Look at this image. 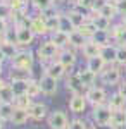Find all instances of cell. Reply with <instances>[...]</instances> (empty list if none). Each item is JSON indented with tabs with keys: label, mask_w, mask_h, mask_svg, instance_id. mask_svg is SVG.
Masks as SVG:
<instances>
[{
	"label": "cell",
	"mask_w": 126,
	"mask_h": 129,
	"mask_svg": "<svg viewBox=\"0 0 126 129\" xmlns=\"http://www.w3.org/2000/svg\"><path fill=\"white\" fill-rule=\"evenodd\" d=\"M93 120L97 122V126L107 127L111 126V120H112V110L109 109L107 105H100V107H93Z\"/></svg>",
	"instance_id": "6da1fadb"
},
{
	"label": "cell",
	"mask_w": 126,
	"mask_h": 129,
	"mask_svg": "<svg viewBox=\"0 0 126 129\" xmlns=\"http://www.w3.org/2000/svg\"><path fill=\"white\" fill-rule=\"evenodd\" d=\"M59 53H60V52H59V47L52 40L43 41V43L40 45V48H38L40 60H43V62H47V60H52V62H54V59L57 57Z\"/></svg>",
	"instance_id": "7a4b0ae2"
},
{
	"label": "cell",
	"mask_w": 126,
	"mask_h": 129,
	"mask_svg": "<svg viewBox=\"0 0 126 129\" xmlns=\"http://www.w3.org/2000/svg\"><path fill=\"white\" fill-rule=\"evenodd\" d=\"M85 96H87V102H90L93 107H100V105H106L107 102V93L104 88H100V86H93V88H90L85 93Z\"/></svg>",
	"instance_id": "3957f363"
},
{
	"label": "cell",
	"mask_w": 126,
	"mask_h": 129,
	"mask_svg": "<svg viewBox=\"0 0 126 129\" xmlns=\"http://www.w3.org/2000/svg\"><path fill=\"white\" fill-rule=\"evenodd\" d=\"M49 126L50 129H68L69 126V120H68V115L64 114V112H60V110H55V112H52L49 115Z\"/></svg>",
	"instance_id": "277c9868"
},
{
	"label": "cell",
	"mask_w": 126,
	"mask_h": 129,
	"mask_svg": "<svg viewBox=\"0 0 126 129\" xmlns=\"http://www.w3.org/2000/svg\"><path fill=\"white\" fill-rule=\"evenodd\" d=\"M33 66V55L28 50H21L16 53V57L12 59V67H24V69H31Z\"/></svg>",
	"instance_id": "5b68a950"
},
{
	"label": "cell",
	"mask_w": 126,
	"mask_h": 129,
	"mask_svg": "<svg viewBox=\"0 0 126 129\" xmlns=\"http://www.w3.org/2000/svg\"><path fill=\"white\" fill-rule=\"evenodd\" d=\"M35 38V33L29 29V26H19L16 29V45L21 47H28Z\"/></svg>",
	"instance_id": "8992f818"
},
{
	"label": "cell",
	"mask_w": 126,
	"mask_h": 129,
	"mask_svg": "<svg viewBox=\"0 0 126 129\" xmlns=\"http://www.w3.org/2000/svg\"><path fill=\"white\" fill-rule=\"evenodd\" d=\"M100 78L104 81V84H109V86H116L119 84V81H121V71L119 67H107L102 74H100Z\"/></svg>",
	"instance_id": "52a82bcc"
},
{
	"label": "cell",
	"mask_w": 126,
	"mask_h": 129,
	"mask_svg": "<svg viewBox=\"0 0 126 129\" xmlns=\"http://www.w3.org/2000/svg\"><path fill=\"white\" fill-rule=\"evenodd\" d=\"M9 78L12 83H17V81L28 83L33 79V72H31V69H24V67H12Z\"/></svg>",
	"instance_id": "ba28073f"
},
{
	"label": "cell",
	"mask_w": 126,
	"mask_h": 129,
	"mask_svg": "<svg viewBox=\"0 0 126 129\" xmlns=\"http://www.w3.org/2000/svg\"><path fill=\"white\" fill-rule=\"evenodd\" d=\"M87 109V96L85 95H73L69 100V110L73 114H81Z\"/></svg>",
	"instance_id": "9c48e42d"
},
{
	"label": "cell",
	"mask_w": 126,
	"mask_h": 129,
	"mask_svg": "<svg viewBox=\"0 0 126 129\" xmlns=\"http://www.w3.org/2000/svg\"><path fill=\"white\" fill-rule=\"evenodd\" d=\"M64 72H66V67H64L59 60L50 62L49 66L45 67V76H50V78H54V79H60V78L64 76Z\"/></svg>",
	"instance_id": "30bf717a"
},
{
	"label": "cell",
	"mask_w": 126,
	"mask_h": 129,
	"mask_svg": "<svg viewBox=\"0 0 126 129\" xmlns=\"http://www.w3.org/2000/svg\"><path fill=\"white\" fill-rule=\"evenodd\" d=\"M81 50H83V55L87 59H95V57H100V53H102V47L93 40H88Z\"/></svg>",
	"instance_id": "8fae6325"
},
{
	"label": "cell",
	"mask_w": 126,
	"mask_h": 129,
	"mask_svg": "<svg viewBox=\"0 0 126 129\" xmlns=\"http://www.w3.org/2000/svg\"><path fill=\"white\" fill-rule=\"evenodd\" d=\"M38 83H40V88H41V93H45V95H54L57 91V79H54L50 76L43 74Z\"/></svg>",
	"instance_id": "7c38bea8"
},
{
	"label": "cell",
	"mask_w": 126,
	"mask_h": 129,
	"mask_svg": "<svg viewBox=\"0 0 126 129\" xmlns=\"http://www.w3.org/2000/svg\"><path fill=\"white\" fill-rule=\"evenodd\" d=\"M59 62L66 67V71L68 69H73V66L76 64V53L73 52V50H64V52H60L59 53Z\"/></svg>",
	"instance_id": "4fadbf2b"
},
{
	"label": "cell",
	"mask_w": 126,
	"mask_h": 129,
	"mask_svg": "<svg viewBox=\"0 0 126 129\" xmlns=\"http://www.w3.org/2000/svg\"><path fill=\"white\" fill-rule=\"evenodd\" d=\"M79 79H81V84H83V88H93V84H95V81H97V74L95 72H92V71H88L87 67L85 69H81L79 72Z\"/></svg>",
	"instance_id": "5bb4252c"
},
{
	"label": "cell",
	"mask_w": 126,
	"mask_h": 129,
	"mask_svg": "<svg viewBox=\"0 0 126 129\" xmlns=\"http://www.w3.org/2000/svg\"><path fill=\"white\" fill-rule=\"evenodd\" d=\"M29 29L33 31L35 35H47L49 29H47V24H45V19L38 16V17H33L29 21Z\"/></svg>",
	"instance_id": "9a60e30c"
},
{
	"label": "cell",
	"mask_w": 126,
	"mask_h": 129,
	"mask_svg": "<svg viewBox=\"0 0 126 129\" xmlns=\"http://www.w3.org/2000/svg\"><path fill=\"white\" fill-rule=\"evenodd\" d=\"M97 12L100 14V16H104V17H107V19H111V21H112V19H114V17L117 16L116 5H114V4H112L111 0H106V2H104V4H102V5L98 7Z\"/></svg>",
	"instance_id": "2e32d148"
},
{
	"label": "cell",
	"mask_w": 126,
	"mask_h": 129,
	"mask_svg": "<svg viewBox=\"0 0 126 129\" xmlns=\"http://www.w3.org/2000/svg\"><path fill=\"white\" fill-rule=\"evenodd\" d=\"M107 107L112 110V112H114V110H124L126 109V98L121 95V93H117V91H116V93L109 98Z\"/></svg>",
	"instance_id": "e0dca14e"
},
{
	"label": "cell",
	"mask_w": 126,
	"mask_h": 129,
	"mask_svg": "<svg viewBox=\"0 0 126 129\" xmlns=\"http://www.w3.org/2000/svg\"><path fill=\"white\" fill-rule=\"evenodd\" d=\"M92 24L95 26V29L97 31H111V19H107L104 16H100V14H95V16H92Z\"/></svg>",
	"instance_id": "ac0fdd59"
},
{
	"label": "cell",
	"mask_w": 126,
	"mask_h": 129,
	"mask_svg": "<svg viewBox=\"0 0 126 129\" xmlns=\"http://www.w3.org/2000/svg\"><path fill=\"white\" fill-rule=\"evenodd\" d=\"M29 117L35 120H41L47 117V105H43V103H33L31 107H29Z\"/></svg>",
	"instance_id": "d6986e66"
},
{
	"label": "cell",
	"mask_w": 126,
	"mask_h": 129,
	"mask_svg": "<svg viewBox=\"0 0 126 129\" xmlns=\"http://www.w3.org/2000/svg\"><path fill=\"white\" fill-rule=\"evenodd\" d=\"M100 57L106 60V64H114L116 62V57H117V47L114 45H106V47H102V53H100Z\"/></svg>",
	"instance_id": "ffe728a7"
},
{
	"label": "cell",
	"mask_w": 126,
	"mask_h": 129,
	"mask_svg": "<svg viewBox=\"0 0 126 129\" xmlns=\"http://www.w3.org/2000/svg\"><path fill=\"white\" fill-rule=\"evenodd\" d=\"M106 60L102 57H95V59H88V64H87V69L95 72V74H102L106 71Z\"/></svg>",
	"instance_id": "44dd1931"
},
{
	"label": "cell",
	"mask_w": 126,
	"mask_h": 129,
	"mask_svg": "<svg viewBox=\"0 0 126 129\" xmlns=\"http://www.w3.org/2000/svg\"><path fill=\"white\" fill-rule=\"evenodd\" d=\"M109 35H111V40H116V41H119V43L126 45V28L123 24L112 26L111 31H109Z\"/></svg>",
	"instance_id": "7402d4cb"
},
{
	"label": "cell",
	"mask_w": 126,
	"mask_h": 129,
	"mask_svg": "<svg viewBox=\"0 0 126 129\" xmlns=\"http://www.w3.org/2000/svg\"><path fill=\"white\" fill-rule=\"evenodd\" d=\"M68 17H69V21L73 22V26H74L76 29H79L85 22L90 21L87 16H83V12H81V10H71V12H68Z\"/></svg>",
	"instance_id": "603a6c76"
},
{
	"label": "cell",
	"mask_w": 126,
	"mask_h": 129,
	"mask_svg": "<svg viewBox=\"0 0 126 129\" xmlns=\"http://www.w3.org/2000/svg\"><path fill=\"white\" fill-rule=\"evenodd\" d=\"M68 89L73 91L74 95H81V89H83V84H81V79H79V74H71L68 78Z\"/></svg>",
	"instance_id": "cb8c5ba5"
},
{
	"label": "cell",
	"mask_w": 126,
	"mask_h": 129,
	"mask_svg": "<svg viewBox=\"0 0 126 129\" xmlns=\"http://www.w3.org/2000/svg\"><path fill=\"white\" fill-rule=\"evenodd\" d=\"M28 117H29V112H28V110L16 109V110H14V114H12L10 122H12L14 126H23V124H26V122H28Z\"/></svg>",
	"instance_id": "d4e9b609"
},
{
	"label": "cell",
	"mask_w": 126,
	"mask_h": 129,
	"mask_svg": "<svg viewBox=\"0 0 126 129\" xmlns=\"http://www.w3.org/2000/svg\"><path fill=\"white\" fill-rule=\"evenodd\" d=\"M50 40L54 41V43L59 47V50H60V48H64V47H68V45H69V33L57 31V33H54V35H52V38H50Z\"/></svg>",
	"instance_id": "484cf974"
},
{
	"label": "cell",
	"mask_w": 126,
	"mask_h": 129,
	"mask_svg": "<svg viewBox=\"0 0 126 129\" xmlns=\"http://www.w3.org/2000/svg\"><path fill=\"white\" fill-rule=\"evenodd\" d=\"M87 41H88V40H87V38H85V36H83V35H81L78 29L73 31V33L69 35V45H73L74 48H83V45H85Z\"/></svg>",
	"instance_id": "4316f807"
},
{
	"label": "cell",
	"mask_w": 126,
	"mask_h": 129,
	"mask_svg": "<svg viewBox=\"0 0 126 129\" xmlns=\"http://www.w3.org/2000/svg\"><path fill=\"white\" fill-rule=\"evenodd\" d=\"M31 105H33L31 96H28L26 93H24V95H19V96H16V98H14V107H16V109L29 110V107H31Z\"/></svg>",
	"instance_id": "83f0119b"
},
{
	"label": "cell",
	"mask_w": 126,
	"mask_h": 129,
	"mask_svg": "<svg viewBox=\"0 0 126 129\" xmlns=\"http://www.w3.org/2000/svg\"><path fill=\"white\" fill-rule=\"evenodd\" d=\"M45 24H47V29H49V33H57V31H60V14H57V16H52V17H47L45 19Z\"/></svg>",
	"instance_id": "f1b7e54d"
},
{
	"label": "cell",
	"mask_w": 126,
	"mask_h": 129,
	"mask_svg": "<svg viewBox=\"0 0 126 129\" xmlns=\"http://www.w3.org/2000/svg\"><path fill=\"white\" fill-rule=\"evenodd\" d=\"M14 103H9V102H4L2 105H0V117L4 120H10L12 119V114H14Z\"/></svg>",
	"instance_id": "f546056e"
},
{
	"label": "cell",
	"mask_w": 126,
	"mask_h": 129,
	"mask_svg": "<svg viewBox=\"0 0 126 129\" xmlns=\"http://www.w3.org/2000/svg\"><path fill=\"white\" fill-rule=\"evenodd\" d=\"M0 50H2V53L5 55V59H14L16 57V53H17V50L14 47V43H9V41H4L2 45H0Z\"/></svg>",
	"instance_id": "4dcf8cb0"
},
{
	"label": "cell",
	"mask_w": 126,
	"mask_h": 129,
	"mask_svg": "<svg viewBox=\"0 0 126 129\" xmlns=\"http://www.w3.org/2000/svg\"><path fill=\"white\" fill-rule=\"evenodd\" d=\"M78 31H79V33H81V35H83V36H85L87 40H92V38L95 36V33H97V29H95V26L92 24V21H88V22H85V24H83V26H81V28H79Z\"/></svg>",
	"instance_id": "1f68e13d"
},
{
	"label": "cell",
	"mask_w": 126,
	"mask_h": 129,
	"mask_svg": "<svg viewBox=\"0 0 126 129\" xmlns=\"http://www.w3.org/2000/svg\"><path fill=\"white\" fill-rule=\"evenodd\" d=\"M40 93H41V88H40V83L35 79H31L28 83V88H26V95L31 96V98H35V96H38Z\"/></svg>",
	"instance_id": "d6a6232c"
},
{
	"label": "cell",
	"mask_w": 126,
	"mask_h": 129,
	"mask_svg": "<svg viewBox=\"0 0 126 129\" xmlns=\"http://www.w3.org/2000/svg\"><path fill=\"white\" fill-rule=\"evenodd\" d=\"M60 31H64V33H73V31H76V28L73 26V22L69 21L68 14H60Z\"/></svg>",
	"instance_id": "836d02e7"
},
{
	"label": "cell",
	"mask_w": 126,
	"mask_h": 129,
	"mask_svg": "<svg viewBox=\"0 0 126 129\" xmlns=\"http://www.w3.org/2000/svg\"><path fill=\"white\" fill-rule=\"evenodd\" d=\"M0 98L4 100V102H9V103L14 102L16 95H14V91H12V86H10V84H5L4 88L0 89Z\"/></svg>",
	"instance_id": "e575fe53"
},
{
	"label": "cell",
	"mask_w": 126,
	"mask_h": 129,
	"mask_svg": "<svg viewBox=\"0 0 126 129\" xmlns=\"http://www.w3.org/2000/svg\"><path fill=\"white\" fill-rule=\"evenodd\" d=\"M28 83H29V81H28ZM28 83H23V81L12 83L10 86H12V91H14V95H16V96H19V95H24V93H26V88H28Z\"/></svg>",
	"instance_id": "d590c367"
},
{
	"label": "cell",
	"mask_w": 126,
	"mask_h": 129,
	"mask_svg": "<svg viewBox=\"0 0 126 129\" xmlns=\"http://www.w3.org/2000/svg\"><path fill=\"white\" fill-rule=\"evenodd\" d=\"M33 5L36 7L38 10H47V9H50L52 5H54V0H33Z\"/></svg>",
	"instance_id": "8d00e7d4"
},
{
	"label": "cell",
	"mask_w": 126,
	"mask_h": 129,
	"mask_svg": "<svg viewBox=\"0 0 126 129\" xmlns=\"http://www.w3.org/2000/svg\"><path fill=\"white\" fill-rule=\"evenodd\" d=\"M9 5L12 12H23L26 9V2L24 0H9Z\"/></svg>",
	"instance_id": "74e56055"
},
{
	"label": "cell",
	"mask_w": 126,
	"mask_h": 129,
	"mask_svg": "<svg viewBox=\"0 0 126 129\" xmlns=\"http://www.w3.org/2000/svg\"><path fill=\"white\" fill-rule=\"evenodd\" d=\"M95 5H97V0H78V9L92 10L95 9Z\"/></svg>",
	"instance_id": "f35d334b"
},
{
	"label": "cell",
	"mask_w": 126,
	"mask_h": 129,
	"mask_svg": "<svg viewBox=\"0 0 126 129\" xmlns=\"http://www.w3.org/2000/svg\"><path fill=\"white\" fill-rule=\"evenodd\" d=\"M116 62L119 66H126V45H121L117 47V57H116Z\"/></svg>",
	"instance_id": "ab89813d"
},
{
	"label": "cell",
	"mask_w": 126,
	"mask_h": 129,
	"mask_svg": "<svg viewBox=\"0 0 126 129\" xmlns=\"http://www.w3.org/2000/svg\"><path fill=\"white\" fill-rule=\"evenodd\" d=\"M9 16H12V9H10L9 2H0V17L5 19Z\"/></svg>",
	"instance_id": "60d3db41"
},
{
	"label": "cell",
	"mask_w": 126,
	"mask_h": 129,
	"mask_svg": "<svg viewBox=\"0 0 126 129\" xmlns=\"http://www.w3.org/2000/svg\"><path fill=\"white\" fill-rule=\"evenodd\" d=\"M68 129H88V127H87V124H85L81 119H73L71 122H69Z\"/></svg>",
	"instance_id": "b9f144b4"
},
{
	"label": "cell",
	"mask_w": 126,
	"mask_h": 129,
	"mask_svg": "<svg viewBox=\"0 0 126 129\" xmlns=\"http://www.w3.org/2000/svg\"><path fill=\"white\" fill-rule=\"evenodd\" d=\"M112 4H114V2H112ZM114 5H116V10H117V14H119V16L123 17V16L126 14V0H121V2H116Z\"/></svg>",
	"instance_id": "7bdbcfd3"
},
{
	"label": "cell",
	"mask_w": 126,
	"mask_h": 129,
	"mask_svg": "<svg viewBox=\"0 0 126 129\" xmlns=\"http://www.w3.org/2000/svg\"><path fill=\"white\" fill-rule=\"evenodd\" d=\"M5 33H7V22L5 19L0 17V35H5Z\"/></svg>",
	"instance_id": "ee69618b"
},
{
	"label": "cell",
	"mask_w": 126,
	"mask_h": 129,
	"mask_svg": "<svg viewBox=\"0 0 126 129\" xmlns=\"http://www.w3.org/2000/svg\"><path fill=\"white\" fill-rule=\"evenodd\" d=\"M117 93H121V95H123V96L126 98V81L119 84V89H117Z\"/></svg>",
	"instance_id": "f6af8a7d"
},
{
	"label": "cell",
	"mask_w": 126,
	"mask_h": 129,
	"mask_svg": "<svg viewBox=\"0 0 126 129\" xmlns=\"http://www.w3.org/2000/svg\"><path fill=\"white\" fill-rule=\"evenodd\" d=\"M4 60H5V55H4L2 50H0V64H4Z\"/></svg>",
	"instance_id": "bcb514c9"
},
{
	"label": "cell",
	"mask_w": 126,
	"mask_h": 129,
	"mask_svg": "<svg viewBox=\"0 0 126 129\" xmlns=\"http://www.w3.org/2000/svg\"><path fill=\"white\" fill-rule=\"evenodd\" d=\"M121 24H123V26H124V28H126V14H124V16H123V22H121Z\"/></svg>",
	"instance_id": "7dc6e473"
},
{
	"label": "cell",
	"mask_w": 126,
	"mask_h": 129,
	"mask_svg": "<svg viewBox=\"0 0 126 129\" xmlns=\"http://www.w3.org/2000/svg\"><path fill=\"white\" fill-rule=\"evenodd\" d=\"M5 84H7V83H4V81H2V79H0V89H2V88H4V86H5Z\"/></svg>",
	"instance_id": "c3c4849f"
},
{
	"label": "cell",
	"mask_w": 126,
	"mask_h": 129,
	"mask_svg": "<svg viewBox=\"0 0 126 129\" xmlns=\"http://www.w3.org/2000/svg\"><path fill=\"white\" fill-rule=\"evenodd\" d=\"M4 127V119H2V117H0V129Z\"/></svg>",
	"instance_id": "681fc988"
},
{
	"label": "cell",
	"mask_w": 126,
	"mask_h": 129,
	"mask_svg": "<svg viewBox=\"0 0 126 129\" xmlns=\"http://www.w3.org/2000/svg\"><path fill=\"white\" fill-rule=\"evenodd\" d=\"M0 76H2V64H0Z\"/></svg>",
	"instance_id": "f907efd6"
},
{
	"label": "cell",
	"mask_w": 126,
	"mask_h": 129,
	"mask_svg": "<svg viewBox=\"0 0 126 129\" xmlns=\"http://www.w3.org/2000/svg\"><path fill=\"white\" fill-rule=\"evenodd\" d=\"M111 2H114V4H116V2H121V0H111Z\"/></svg>",
	"instance_id": "816d5d0a"
},
{
	"label": "cell",
	"mask_w": 126,
	"mask_h": 129,
	"mask_svg": "<svg viewBox=\"0 0 126 129\" xmlns=\"http://www.w3.org/2000/svg\"><path fill=\"white\" fill-rule=\"evenodd\" d=\"M2 103H4V100H2V98H0V105H2Z\"/></svg>",
	"instance_id": "f5cc1de1"
}]
</instances>
